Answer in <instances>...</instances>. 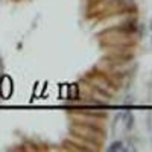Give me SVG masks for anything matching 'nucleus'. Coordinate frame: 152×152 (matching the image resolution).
<instances>
[]
</instances>
